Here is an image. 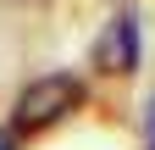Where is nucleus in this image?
<instances>
[{
    "label": "nucleus",
    "instance_id": "obj_1",
    "mask_svg": "<svg viewBox=\"0 0 155 150\" xmlns=\"http://www.w3.org/2000/svg\"><path fill=\"white\" fill-rule=\"evenodd\" d=\"M83 100H89L83 78H72V72H50V78H39V84H28L22 95H17L11 128H17V134H50V128H61L72 111H83Z\"/></svg>",
    "mask_w": 155,
    "mask_h": 150
},
{
    "label": "nucleus",
    "instance_id": "obj_2",
    "mask_svg": "<svg viewBox=\"0 0 155 150\" xmlns=\"http://www.w3.org/2000/svg\"><path fill=\"white\" fill-rule=\"evenodd\" d=\"M94 67H100V72H116V78L139 67V11H133V6L111 11L100 45H94Z\"/></svg>",
    "mask_w": 155,
    "mask_h": 150
},
{
    "label": "nucleus",
    "instance_id": "obj_4",
    "mask_svg": "<svg viewBox=\"0 0 155 150\" xmlns=\"http://www.w3.org/2000/svg\"><path fill=\"white\" fill-rule=\"evenodd\" d=\"M144 150H155V106H150V139H144Z\"/></svg>",
    "mask_w": 155,
    "mask_h": 150
},
{
    "label": "nucleus",
    "instance_id": "obj_3",
    "mask_svg": "<svg viewBox=\"0 0 155 150\" xmlns=\"http://www.w3.org/2000/svg\"><path fill=\"white\" fill-rule=\"evenodd\" d=\"M0 150H17V128H0Z\"/></svg>",
    "mask_w": 155,
    "mask_h": 150
}]
</instances>
